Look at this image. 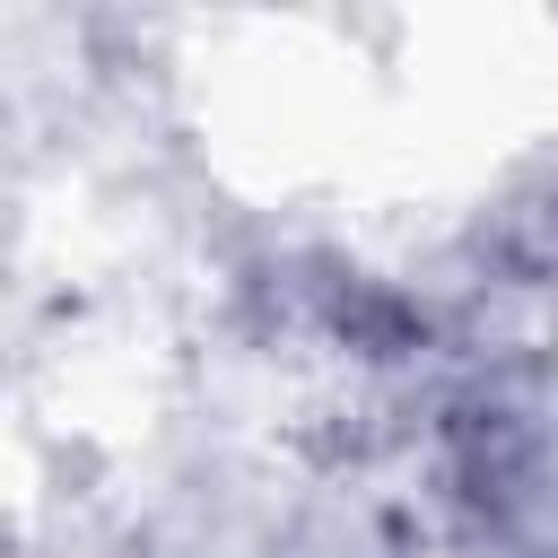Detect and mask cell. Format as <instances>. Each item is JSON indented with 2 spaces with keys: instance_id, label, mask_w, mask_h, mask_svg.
<instances>
[{
  "instance_id": "1",
  "label": "cell",
  "mask_w": 558,
  "mask_h": 558,
  "mask_svg": "<svg viewBox=\"0 0 558 558\" xmlns=\"http://www.w3.org/2000/svg\"><path fill=\"white\" fill-rule=\"evenodd\" d=\"M427 514L462 558H558V357H480L427 401Z\"/></svg>"
}]
</instances>
